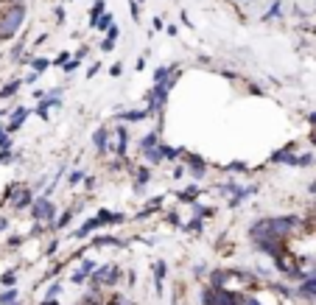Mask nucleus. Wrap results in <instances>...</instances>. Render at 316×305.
<instances>
[{
    "label": "nucleus",
    "mask_w": 316,
    "mask_h": 305,
    "mask_svg": "<svg viewBox=\"0 0 316 305\" xmlns=\"http://www.w3.org/2000/svg\"><path fill=\"white\" fill-rule=\"evenodd\" d=\"M23 20H25V6L23 3H14V6H9L6 12L0 14V42L12 39V36L20 31Z\"/></svg>",
    "instance_id": "f257e3e1"
},
{
    "label": "nucleus",
    "mask_w": 316,
    "mask_h": 305,
    "mask_svg": "<svg viewBox=\"0 0 316 305\" xmlns=\"http://www.w3.org/2000/svg\"><path fill=\"white\" fill-rule=\"evenodd\" d=\"M28 215H31V221H39V224L45 227H53V221H56V202L51 199V196H45V193H36L34 204H31V210H28Z\"/></svg>",
    "instance_id": "f03ea898"
},
{
    "label": "nucleus",
    "mask_w": 316,
    "mask_h": 305,
    "mask_svg": "<svg viewBox=\"0 0 316 305\" xmlns=\"http://www.w3.org/2000/svg\"><path fill=\"white\" fill-rule=\"evenodd\" d=\"M121 266L118 263H104V266H98L95 269V274L90 277V291H104V288H112V286H118L121 283Z\"/></svg>",
    "instance_id": "7ed1b4c3"
},
{
    "label": "nucleus",
    "mask_w": 316,
    "mask_h": 305,
    "mask_svg": "<svg viewBox=\"0 0 316 305\" xmlns=\"http://www.w3.org/2000/svg\"><path fill=\"white\" fill-rule=\"evenodd\" d=\"M182 162H185V168H188L193 182H202L204 177H207V171H210V162H207L202 154H196V151H185V154H182Z\"/></svg>",
    "instance_id": "20e7f679"
},
{
    "label": "nucleus",
    "mask_w": 316,
    "mask_h": 305,
    "mask_svg": "<svg viewBox=\"0 0 316 305\" xmlns=\"http://www.w3.org/2000/svg\"><path fill=\"white\" fill-rule=\"evenodd\" d=\"M129 143H132V132L126 124L112 126V157H129Z\"/></svg>",
    "instance_id": "39448f33"
},
{
    "label": "nucleus",
    "mask_w": 316,
    "mask_h": 305,
    "mask_svg": "<svg viewBox=\"0 0 316 305\" xmlns=\"http://www.w3.org/2000/svg\"><path fill=\"white\" fill-rule=\"evenodd\" d=\"M151 179H154V168L146 165V162H137L132 168V191H135V196H143L146 188L151 185Z\"/></svg>",
    "instance_id": "423d86ee"
},
{
    "label": "nucleus",
    "mask_w": 316,
    "mask_h": 305,
    "mask_svg": "<svg viewBox=\"0 0 316 305\" xmlns=\"http://www.w3.org/2000/svg\"><path fill=\"white\" fill-rule=\"evenodd\" d=\"M92 148H95V154L98 157H106L109 151H112V129L109 126H98L95 132H92Z\"/></svg>",
    "instance_id": "0eeeda50"
},
{
    "label": "nucleus",
    "mask_w": 316,
    "mask_h": 305,
    "mask_svg": "<svg viewBox=\"0 0 316 305\" xmlns=\"http://www.w3.org/2000/svg\"><path fill=\"white\" fill-rule=\"evenodd\" d=\"M154 115L148 112L146 107H132V109H118L115 112V124H126V126H132V124H143V121H151Z\"/></svg>",
    "instance_id": "6e6552de"
},
{
    "label": "nucleus",
    "mask_w": 316,
    "mask_h": 305,
    "mask_svg": "<svg viewBox=\"0 0 316 305\" xmlns=\"http://www.w3.org/2000/svg\"><path fill=\"white\" fill-rule=\"evenodd\" d=\"M34 199H36V191L31 188V185H23L20 191L14 193V199H12V207L14 213H28L31 210V204H34Z\"/></svg>",
    "instance_id": "1a4fd4ad"
},
{
    "label": "nucleus",
    "mask_w": 316,
    "mask_h": 305,
    "mask_svg": "<svg viewBox=\"0 0 316 305\" xmlns=\"http://www.w3.org/2000/svg\"><path fill=\"white\" fill-rule=\"evenodd\" d=\"M297 154H299V148H297V143H288V146L277 148L274 154H269V165H291L297 162Z\"/></svg>",
    "instance_id": "9d476101"
},
{
    "label": "nucleus",
    "mask_w": 316,
    "mask_h": 305,
    "mask_svg": "<svg viewBox=\"0 0 316 305\" xmlns=\"http://www.w3.org/2000/svg\"><path fill=\"white\" fill-rule=\"evenodd\" d=\"M159 143H162V118L157 121V126H154V129H148L146 135L137 140V151L143 154V151H148V148L159 146Z\"/></svg>",
    "instance_id": "9b49d317"
},
{
    "label": "nucleus",
    "mask_w": 316,
    "mask_h": 305,
    "mask_svg": "<svg viewBox=\"0 0 316 305\" xmlns=\"http://www.w3.org/2000/svg\"><path fill=\"white\" fill-rule=\"evenodd\" d=\"M79 213H81V204H73V207H68V210H62V213L56 215L53 227H51V233H65V230H70Z\"/></svg>",
    "instance_id": "f8f14e48"
},
{
    "label": "nucleus",
    "mask_w": 316,
    "mask_h": 305,
    "mask_svg": "<svg viewBox=\"0 0 316 305\" xmlns=\"http://www.w3.org/2000/svg\"><path fill=\"white\" fill-rule=\"evenodd\" d=\"M104 227V221L98 218V215H90V218H84L76 230H73V238H79V241H84V238H92L98 230Z\"/></svg>",
    "instance_id": "ddd939ff"
},
{
    "label": "nucleus",
    "mask_w": 316,
    "mask_h": 305,
    "mask_svg": "<svg viewBox=\"0 0 316 305\" xmlns=\"http://www.w3.org/2000/svg\"><path fill=\"white\" fill-rule=\"evenodd\" d=\"M31 115H34V109H28V107H14L12 112H9V118H6V129L14 135V132H17V129L31 118Z\"/></svg>",
    "instance_id": "4468645a"
},
{
    "label": "nucleus",
    "mask_w": 316,
    "mask_h": 305,
    "mask_svg": "<svg viewBox=\"0 0 316 305\" xmlns=\"http://www.w3.org/2000/svg\"><path fill=\"white\" fill-rule=\"evenodd\" d=\"M98 218L104 221V227H121V224H126L132 215H126V213H121V210H109V207H101L98 210Z\"/></svg>",
    "instance_id": "2eb2a0df"
},
{
    "label": "nucleus",
    "mask_w": 316,
    "mask_h": 305,
    "mask_svg": "<svg viewBox=\"0 0 316 305\" xmlns=\"http://www.w3.org/2000/svg\"><path fill=\"white\" fill-rule=\"evenodd\" d=\"M199 196H202V182H191V185H185V188H179V191H176L179 204H193Z\"/></svg>",
    "instance_id": "dca6fc26"
},
{
    "label": "nucleus",
    "mask_w": 316,
    "mask_h": 305,
    "mask_svg": "<svg viewBox=\"0 0 316 305\" xmlns=\"http://www.w3.org/2000/svg\"><path fill=\"white\" fill-rule=\"evenodd\" d=\"M151 271H154V291H157V297H162V280L168 277V263L165 260H154Z\"/></svg>",
    "instance_id": "f3484780"
},
{
    "label": "nucleus",
    "mask_w": 316,
    "mask_h": 305,
    "mask_svg": "<svg viewBox=\"0 0 316 305\" xmlns=\"http://www.w3.org/2000/svg\"><path fill=\"white\" fill-rule=\"evenodd\" d=\"M90 247L92 249H106V247H123V241L112 233H106V235H92L90 238Z\"/></svg>",
    "instance_id": "a211bd4d"
},
{
    "label": "nucleus",
    "mask_w": 316,
    "mask_h": 305,
    "mask_svg": "<svg viewBox=\"0 0 316 305\" xmlns=\"http://www.w3.org/2000/svg\"><path fill=\"white\" fill-rule=\"evenodd\" d=\"M182 233H188V235H202V233H204V218H202V215L185 218V224H182Z\"/></svg>",
    "instance_id": "6ab92c4d"
},
{
    "label": "nucleus",
    "mask_w": 316,
    "mask_h": 305,
    "mask_svg": "<svg viewBox=\"0 0 316 305\" xmlns=\"http://www.w3.org/2000/svg\"><path fill=\"white\" fill-rule=\"evenodd\" d=\"M23 87H25L23 79H12L9 84H3V87H0V101H9V98H14L17 92L23 90Z\"/></svg>",
    "instance_id": "aec40b11"
},
{
    "label": "nucleus",
    "mask_w": 316,
    "mask_h": 305,
    "mask_svg": "<svg viewBox=\"0 0 316 305\" xmlns=\"http://www.w3.org/2000/svg\"><path fill=\"white\" fill-rule=\"evenodd\" d=\"M221 171L232 177V174H249V171H252V165H249V162H244V160H232V162H224V165H221Z\"/></svg>",
    "instance_id": "412c9836"
},
{
    "label": "nucleus",
    "mask_w": 316,
    "mask_h": 305,
    "mask_svg": "<svg viewBox=\"0 0 316 305\" xmlns=\"http://www.w3.org/2000/svg\"><path fill=\"white\" fill-rule=\"evenodd\" d=\"M25 182L23 179H14V182H9L6 188H3V196H0V204H12V199H14V193L23 188Z\"/></svg>",
    "instance_id": "4be33fe9"
},
{
    "label": "nucleus",
    "mask_w": 316,
    "mask_h": 305,
    "mask_svg": "<svg viewBox=\"0 0 316 305\" xmlns=\"http://www.w3.org/2000/svg\"><path fill=\"white\" fill-rule=\"evenodd\" d=\"M191 210H193V215H202L204 221H207V218H213V215L218 213V207H213V204H202V202H193Z\"/></svg>",
    "instance_id": "5701e85b"
},
{
    "label": "nucleus",
    "mask_w": 316,
    "mask_h": 305,
    "mask_svg": "<svg viewBox=\"0 0 316 305\" xmlns=\"http://www.w3.org/2000/svg\"><path fill=\"white\" fill-rule=\"evenodd\" d=\"M314 165H316V151H299L297 154L294 168H314Z\"/></svg>",
    "instance_id": "b1692460"
},
{
    "label": "nucleus",
    "mask_w": 316,
    "mask_h": 305,
    "mask_svg": "<svg viewBox=\"0 0 316 305\" xmlns=\"http://www.w3.org/2000/svg\"><path fill=\"white\" fill-rule=\"evenodd\" d=\"M210 266L204 263V260H199V263H193V280H204L207 283V277H210Z\"/></svg>",
    "instance_id": "393cba45"
},
{
    "label": "nucleus",
    "mask_w": 316,
    "mask_h": 305,
    "mask_svg": "<svg viewBox=\"0 0 316 305\" xmlns=\"http://www.w3.org/2000/svg\"><path fill=\"white\" fill-rule=\"evenodd\" d=\"M174 70H176V65H162V68H157V70H154V84H162V81H168Z\"/></svg>",
    "instance_id": "a878e982"
},
{
    "label": "nucleus",
    "mask_w": 316,
    "mask_h": 305,
    "mask_svg": "<svg viewBox=\"0 0 316 305\" xmlns=\"http://www.w3.org/2000/svg\"><path fill=\"white\" fill-rule=\"evenodd\" d=\"M17 297H20L17 288H3V291H0V305H14Z\"/></svg>",
    "instance_id": "bb28decb"
},
{
    "label": "nucleus",
    "mask_w": 316,
    "mask_h": 305,
    "mask_svg": "<svg viewBox=\"0 0 316 305\" xmlns=\"http://www.w3.org/2000/svg\"><path fill=\"white\" fill-rule=\"evenodd\" d=\"M84 179H87V174L81 168H76V171H70L68 174V188H76V185H84Z\"/></svg>",
    "instance_id": "cd10ccee"
},
{
    "label": "nucleus",
    "mask_w": 316,
    "mask_h": 305,
    "mask_svg": "<svg viewBox=\"0 0 316 305\" xmlns=\"http://www.w3.org/2000/svg\"><path fill=\"white\" fill-rule=\"evenodd\" d=\"M115 39H118V25H112V28L106 31V36H104V42H101V51H112Z\"/></svg>",
    "instance_id": "c85d7f7f"
},
{
    "label": "nucleus",
    "mask_w": 316,
    "mask_h": 305,
    "mask_svg": "<svg viewBox=\"0 0 316 305\" xmlns=\"http://www.w3.org/2000/svg\"><path fill=\"white\" fill-rule=\"evenodd\" d=\"M14 283H17V269H9L0 274V286L3 288H14Z\"/></svg>",
    "instance_id": "c756f323"
},
{
    "label": "nucleus",
    "mask_w": 316,
    "mask_h": 305,
    "mask_svg": "<svg viewBox=\"0 0 316 305\" xmlns=\"http://www.w3.org/2000/svg\"><path fill=\"white\" fill-rule=\"evenodd\" d=\"M62 280H51V286H48V291H45V300H56L59 294H62Z\"/></svg>",
    "instance_id": "7c9ffc66"
},
{
    "label": "nucleus",
    "mask_w": 316,
    "mask_h": 305,
    "mask_svg": "<svg viewBox=\"0 0 316 305\" xmlns=\"http://www.w3.org/2000/svg\"><path fill=\"white\" fill-rule=\"evenodd\" d=\"M165 224H171V227H179V230H182V224H185V218L179 215V210H168V213H165Z\"/></svg>",
    "instance_id": "2f4dec72"
},
{
    "label": "nucleus",
    "mask_w": 316,
    "mask_h": 305,
    "mask_svg": "<svg viewBox=\"0 0 316 305\" xmlns=\"http://www.w3.org/2000/svg\"><path fill=\"white\" fill-rule=\"evenodd\" d=\"M51 65H53L51 59H31V70H34V73H39V76H42Z\"/></svg>",
    "instance_id": "473e14b6"
},
{
    "label": "nucleus",
    "mask_w": 316,
    "mask_h": 305,
    "mask_svg": "<svg viewBox=\"0 0 316 305\" xmlns=\"http://www.w3.org/2000/svg\"><path fill=\"white\" fill-rule=\"evenodd\" d=\"M59 249H62V241H59V238L53 235L51 241H48V247H45V258H53V255H56Z\"/></svg>",
    "instance_id": "72a5a7b5"
},
{
    "label": "nucleus",
    "mask_w": 316,
    "mask_h": 305,
    "mask_svg": "<svg viewBox=\"0 0 316 305\" xmlns=\"http://www.w3.org/2000/svg\"><path fill=\"white\" fill-rule=\"evenodd\" d=\"M0 148H12V132L6 129V124H0Z\"/></svg>",
    "instance_id": "f704fd0d"
},
{
    "label": "nucleus",
    "mask_w": 316,
    "mask_h": 305,
    "mask_svg": "<svg viewBox=\"0 0 316 305\" xmlns=\"http://www.w3.org/2000/svg\"><path fill=\"white\" fill-rule=\"evenodd\" d=\"M171 177H174V179H176V182H182V179H188V177H191V174H188V168H185V162H182V160H179V165L174 168V174H171Z\"/></svg>",
    "instance_id": "c9c22d12"
},
{
    "label": "nucleus",
    "mask_w": 316,
    "mask_h": 305,
    "mask_svg": "<svg viewBox=\"0 0 316 305\" xmlns=\"http://www.w3.org/2000/svg\"><path fill=\"white\" fill-rule=\"evenodd\" d=\"M246 92H249V95H258V98H263V95H269V90H263L260 84H246Z\"/></svg>",
    "instance_id": "e433bc0d"
},
{
    "label": "nucleus",
    "mask_w": 316,
    "mask_h": 305,
    "mask_svg": "<svg viewBox=\"0 0 316 305\" xmlns=\"http://www.w3.org/2000/svg\"><path fill=\"white\" fill-rule=\"evenodd\" d=\"M95 28H98V31H109V28H112V17H109V14H104L101 20L95 23Z\"/></svg>",
    "instance_id": "4c0bfd02"
},
{
    "label": "nucleus",
    "mask_w": 316,
    "mask_h": 305,
    "mask_svg": "<svg viewBox=\"0 0 316 305\" xmlns=\"http://www.w3.org/2000/svg\"><path fill=\"white\" fill-rule=\"evenodd\" d=\"M79 65H81V59H70L62 70H65V73H76V70H79Z\"/></svg>",
    "instance_id": "58836bf2"
},
{
    "label": "nucleus",
    "mask_w": 316,
    "mask_h": 305,
    "mask_svg": "<svg viewBox=\"0 0 316 305\" xmlns=\"http://www.w3.org/2000/svg\"><path fill=\"white\" fill-rule=\"evenodd\" d=\"M20 244H23V235H12L9 241H6V247L9 249H20Z\"/></svg>",
    "instance_id": "ea45409f"
},
{
    "label": "nucleus",
    "mask_w": 316,
    "mask_h": 305,
    "mask_svg": "<svg viewBox=\"0 0 316 305\" xmlns=\"http://www.w3.org/2000/svg\"><path fill=\"white\" fill-rule=\"evenodd\" d=\"M101 73V62H92L90 68H87V79H92V76H98Z\"/></svg>",
    "instance_id": "a19ab883"
},
{
    "label": "nucleus",
    "mask_w": 316,
    "mask_h": 305,
    "mask_svg": "<svg viewBox=\"0 0 316 305\" xmlns=\"http://www.w3.org/2000/svg\"><path fill=\"white\" fill-rule=\"evenodd\" d=\"M95 185H98V179H95L92 174H87V179H84V188H87V191H95Z\"/></svg>",
    "instance_id": "79ce46f5"
},
{
    "label": "nucleus",
    "mask_w": 316,
    "mask_h": 305,
    "mask_svg": "<svg viewBox=\"0 0 316 305\" xmlns=\"http://www.w3.org/2000/svg\"><path fill=\"white\" fill-rule=\"evenodd\" d=\"M12 227V221H9V215H0V233H6Z\"/></svg>",
    "instance_id": "37998d69"
},
{
    "label": "nucleus",
    "mask_w": 316,
    "mask_h": 305,
    "mask_svg": "<svg viewBox=\"0 0 316 305\" xmlns=\"http://www.w3.org/2000/svg\"><path fill=\"white\" fill-rule=\"evenodd\" d=\"M308 146L316 151V129H311V132H308Z\"/></svg>",
    "instance_id": "c03bdc74"
},
{
    "label": "nucleus",
    "mask_w": 316,
    "mask_h": 305,
    "mask_svg": "<svg viewBox=\"0 0 316 305\" xmlns=\"http://www.w3.org/2000/svg\"><path fill=\"white\" fill-rule=\"evenodd\" d=\"M36 79H39V73H34V70H31V73H28V76L23 79V84H34Z\"/></svg>",
    "instance_id": "a18cd8bd"
},
{
    "label": "nucleus",
    "mask_w": 316,
    "mask_h": 305,
    "mask_svg": "<svg viewBox=\"0 0 316 305\" xmlns=\"http://www.w3.org/2000/svg\"><path fill=\"white\" fill-rule=\"evenodd\" d=\"M121 73H123V68H121V65H112V68H109V76H121Z\"/></svg>",
    "instance_id": "49530a36"
},
{
    "label": "nucleus",
    "mask_w": 316,
    "mask_h": 305,
    "mask_svg": "<svg viewBox=\"0 0 316 305\" xmlns=\"http://www.w3.org/2000/svg\"><path fill=\"white\" fill-rule=\"evenodd\" d=\"M308 124H311V126L316 129V109H314V112H308Z\"/></svg>",
    "instance_id": "de8ad7c7"
},
{
    "label": "nucleus",
    "mask_w": 316,
    "mask_h": 305,
    "mask_svg": "<svg viewBox=\"0 0 316 305\" xmlns=\"http://www.w3.org/2000/svg\"><path fill=\"white\" fill-rule=\"evenodd\" d=\"M308 193H311V196H316V182H308Z\"/></svg>",
    "instance_id": "09e8293b"
},
{
    "label": "nucleus",
    "mask_w": 316,
    "mask_h": 305,
    "mask_svg": "<svg viewBox=\"0 0 316 305\" xmlns=\"http://www.w3.org/2000/svg\"><path fill=\"white\" fill-rule=\"evenodd\" d=\"M39 305H59V303H56V300H42Z\"/></svg>",
    "instance_id": "8fccbe9b"
}]
</instances>
